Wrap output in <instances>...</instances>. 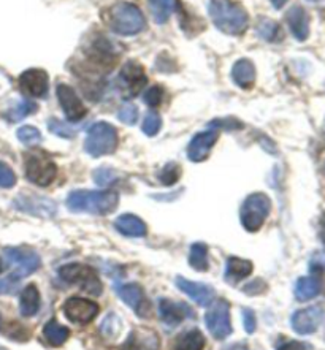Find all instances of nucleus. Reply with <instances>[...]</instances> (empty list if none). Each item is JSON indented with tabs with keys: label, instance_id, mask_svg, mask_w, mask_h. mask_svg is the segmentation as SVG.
Returning a JSON list of instances; mask_svg holds the SVG:
<instances>
[{
	"label": "nucleus",
	"instance_id": "obj_13",
	"mask_svg": "<svg viewBox=\"0 0 325 350\" xmlns=\"http://www.w3.org/2000/svg\"><path fill=\"white\" fill-rule=\"evenodd\" d=\"M57 98L64 109L65 118H67L68 121L77 122L79 119L86 116V107H84L81 100H79L77 92L73 91V88H70L68 84H59Z\"/></svg>",
	"mask_w": 325,
	"mask_h": 350
},
{
	"label": "nucleus",
	"instance_id": "obj_40",
	"mask_svg": "<svg viewBox=\"0 0 325 350\" xmlns=\"http://www.w3.org/2000/svg\"><path fill=\"white\" fill-rule=\"evenodd\" d=\"M116 176H114V172H112L109 168H100L97 172H94V181H96L99 186H108V184H112Z\"/></svg>",
	"mask_w": 325,
	"mask_h": 350
},
{
	"label": "nucleus",
	"instance_id": "obj_20",
	"mask_svg": "<svg viewBox=\"0 0 325 350\" xmlns=\"http://www.w3.org/2000/svg\"><path fill=\"white\" fill-rule=\"evenodd\" d=\"M177 286L183 293H186L187 297H191L195 303L200 304V306L207 308L213 303V298H214L213 288L205 286V284L187 281V279L184 278H177Z\"/></svg>",
	"mask_w": 325,
	"mask_h": 350
},
{
	"label": "nucleus",
	"instance_id": "obj_29",
	"mask_svg": "<svg viewBox=\"0 0 325 350\" xmlns=\"http://www.w3.org/2000/svg\"><path fill=\"white\" fill-rule=\"evenodd\" d=\"M205 336L198 329H189L177 339L174 350H203Z\"/></svg>",
	"mask_w": 325,
	"mask_h": 350
},
{
	"label": "nucleus",
	"instance_id": "obj_35",
	"mask_svg": "<svg viewBox=\"0 0 325 350\" xmlns=\"http://www.w3.org/2000/svg\"><path fill=\"white\" fill-rule=\"evenodd\" d=\"M161 126H162L161 116H159L157 113L149 111L146 114V118H144L142 129H143V132L148 135V137H154V135L159 133V130H161Z\"/></svg>",
	"mask_w": 325,
	"mask_h": 350
},
{
	"label": "nucleus",
	"instance_id": "obj_12",
	"mask_svg": "<svg viewBox=\"0 0 325 350\" xmlns=\"http://www.w3.org/2000/svg\"><path fill=\"white\" fill-rule=\"evenodd\" d=\"M14 208L19 211L29 213L32 216L42 217H53L56 214L57 208L51 200L40 197V195H21L14 200Z\"/></svg>",
	"mask_w": 325,
	"mask_h": 350
},
{
	"label": "nucleus",
	"instance_id": "obj_28",
	"mask_svg": "<svg viewBox=\"0 0 325 350\" xmlns=\"http://www.w3.org/2000/svg\"><path fill=\"white\" fill-rule=\"evenodd\" d=\"M43 336L47 338V341L51 344V346L57 347V346H62V344L67 341L70 336V332L68 328H65L64 325L59 323L56 319H51L47 325H44Z\"/></svg>",
	"mask_w": 325,
	"mask_h": 350
},
{
	"label": "nucleus",
	"instance_id": "obj_21",
	"mask_svg": "<svg viewBox=\"0 0 325 350\" xmlns=\"http://www.w3.org/2000/svg\"><path fill=\"white\" fill-rule=\"evenodd\" d=\"M286 21L289 24V29L295 38L298 42H304L309 35V16L308 13L304 12V8L300 7V5H295L291 10H289L286 14Z\"/></svg>",
	"mask_w": 325,
	"mask_h": 350
},
{
	"label": "nucleus",
	"instance_id": "obj_6",
	"mask_svg": "<svg viewBox=\"0 0 325 350\" xmlns=\"http://www.w3.org/2000/svg\"><path fill=\"white\" fill-rule=\"evenodd\" d=\"M270 211H272V200L265 193H252L244 200L239 209V219L248 232H257L267 221Z\"/></svg>",
	"mask_w": 325,
	"mask_h": 350
},
{
	"label": "nucleus",
	"instance_id": "obj_44",
	"mask_svg": "<svg viewBox=\"0 0 325 350\" xmlns=\"http://www.w3.org/2000/svg\"><path fill=\"white\" fill-rule=\"evenodd\" d=\"M270 2H272V5H273L274 8L279 10V8H283L284 5L287 3V0H270Z\"/></svg>",
	"mask_w": 325,
	"mask_h": 350
},
{
	"label": "nucleus",
	"instance_id": "obj_37",
	"mask_svg": "<svg viewBox=\"0 0 325 350\" xmlns=\"http://www.w3.org/2000/svg\"><path fill=\"white\" fill-rule=\"evenodd\" d=\"M48 127H49V130H51L54 135H57V137H62V138H72L73 135H75V130L72 127H68L67 124L61 122L56 118L49 119Z\"/></svg>",
	"mask_w": 325,
	"mask_h": 350
},
{
	"label": "nucleus",
	"instance_id": "obj_26",
	"mask_svg": "<svg viewBox=\"0 0 325 350\" xmlns=\"http://www.w3.org/2000/svg\"><path fill=\"white\" fill-rule=\"evenodd\" d=\"M321 293V281L316 276L302 278L295 284V298L298 301H309Z\"/></svg>",
	"mask_w": 325,
	"mask_h": 350
},
{
	"label": "nucleus",
	"instance_id": "obj_3",
	"mask_svg": "<svg viewBox=\"0 0 325 350\" xmlns=\"http://www.w3.org/2000/svg\"><path fill=\"white\" fill-rule=\"evenodd\" d=\"M109 29L119 35H137L146 27V19L137 5L118 2L108 13Z\"/></svg>",
	"mask_w": 325,
	"mask_h": 350
},
{
	"label": "nucleus",
	"instance_id": "obj_31",
	"mask_svg": "<svg viewBox=\"0 0 325 350\" xmlns=\"http://www.w3.org/2000/svg\"><path fill=\"white\" fill-rule=\"evenodd\" d=\"M256 32L260 38L267 40V42H276L281 37V31H279L278 23H274L273 19L268 18H260L256 26Z\"/></svg>",
	"mask_w": 325,
	"mask_h": 350
},
{
	"label": "nucleus",
	"instance_id": "obj_9",
	"mask_svg": "<svg viewBox=\"0 0 325 350\" xmlns=\"http://www.w3.org/2000/svg\"><path fill=\"white\" fill-rule=\"evenodd\" d=\"M205 323L209 329V333L214 338L226 339L232 333V322H230V306L224 299H218L213 303V306L208 309L207 316H205Z\"/></svg>",
	"mask_w": 325,
	"mask_h": 350
},
{
	"label": "nucleus",
	"instance_id": "obj_4",
	"mask_svg": "<svg viewBox=\"0 0 325 350\" xmlns=\"http://www.w3.org/2000/svg\"><path fill=\"white\" fill-rule=\"evenodd\" d=\"M118 148V132L108 122H97L89 129L84 149L89 156L102 157L113 154Z\"/></svg>",
	"mask_w": 325,
	"mask_h": 350
},
{
	"label": "nucleus",
	"instance_id": "obj_33",
	"mask_svg": "<svg viewBox=\"0 0 325 350\" xmlns=\"http://www.w3.org/2000/svg\"><path fill=\"white\" fill-rule=\"evenodd\" d=\"M18 138L23 144H27V146H34V144L42 143V133H40L38 129L32 126H23L18 130Z\"/></svg>",
	"mask_w": 325,
	"mask_h": 350
},
{
	"label": "nucleus",
	"instance_id": "obj_7",
	"mask_svg": "<svg viewBox=\"0 0 325 350\" xmlns=\"http://www.w3.org/2000/svg\"><path fill=\"white\" fill-rule=\"evenodd\" d=\"M26 162V176L37 186H49L57 174V167L51 157L42 151H31L24 156Z\"/></svg>",
	"mask_w": 325,
	"mask_h": 350
},
{
	"label": "nucleus",
	"instance_id": "obj_23",
	"mask_svg": "<svg viewBox=\"0 0 325 350\" xmlns=\"http://www.w3.org/2000/svg\"><path fill=\"white\" fill-rule=\"evenodd\" d=\"M232 78L233 83L242 89H251L254 81H256V67L248 59L235 62L232 67Z\"/></svg>",
	"mask_w": 325,
	"mask_h": 350
},
{
	"label": "nucleus",
	"instance_id": "obj_8",
	"mask_svg": "<svg viewBox=\"0 0 325 350\" xmlns=\"http://www.w3.org/2000/svg\"><path fill=\"white\" fill-rule=\"evenodd\" d=\"M7 262L12 265L13 273L10 279H23L37 271L40 267V257L34 251L19 247H7L3 251Z\"/></svg>",
	"mask_w": 325,
	"mask_h": 350
},
{
	"label": "nucleus",
	"instance_id": "obj_5",
	"mask_svg": "<svg viewBox=\"0 0 325 350\" xmlns=\"http://www.w3.org/2000/svg\"><path fill=\"white\" fill-rule=\"evenodd\" d=\"M59 276L62 281L72 286H78L92 297H99L102 293V282L91 267L81 263H68L59 269Z\"/></svg>",
	"mask_w": 325,
	"mask_h": 350
},
{
	"label": "nucleus",
	"instance_id": "obj_22",
	"mask_svg": "<svg viewBox=\"0 0 325 350\" xmlns=\"http://www.w3.org/2000/svg\"><path fill=\"white\" fill-rule=\"evenodd\" d=\"M114 227L124 237L130 238H142L148 233L146 224H144L142 219L133 216V214H122L119 216L116 221H114Z\"/></svg>",
	"mask_w": 325,
	"mask_h": 350
},
{
	"label": "nucleus",
	"instance_id": "obj_36",
	"mask_svg": "<svg viewBox=\"0 0 325 350\" xmlns=\"http://www.w3.org/2000/svg\"><path fill=\"white\" fill-rule=\"evenodd\" d=\"M119 121L127 124V126H133L138 121V109L133 103H124L118 111Z\"/></svg>",
	"mask_w": 325,
	"mask_h": 350
},
{
	"label": "nucleus",
	"instance_id": "obj_30",
	"mask_svg": "<svg viewBox=\"0 0 325 350\" xmlns=\"http://www.w3.org/2000/svg\"><path fill=\"white\" fill-rule=\"evenodd\" d=\"M189 263L197 271H207L208 269V247L203 243L192 244L189 252Z\"/></svg>",
	"mask_w": 325,
	"mask_h": 350
},
{
	"label": "nucleus",
	"instance_id": "obj_1",
	"mask_svg": "<svg viewBox=\"0 0 325 350\" xmlns=\"http://www.w3.org/2000/svg\"><path fill=\"white\" fill-rule=\"evenodd\" d=\"M213 24L227 35H242L246 32L249 16L239 3L232 0H211L208 7Z\"/></svg>",
	"mask_w": 325,
	"mask_h": 350
},
{
	"label": "nucleus",
	"instance_id": "obj_42",
	"mask_svg": "<svg viewBox=\"0 0 325 350\" xmlns=\"http://www.w3.org/2000/svg\"><path fill=\"white\" fill-rule=\"evenodd\" d=\"M278 350H307V347H304V344L298 342V341H291V342L283 344V346Z\"/></svg>",
	"mask_w": 325,
	"mask_h": 350
},
{
	"label": "nucleus",
	"instance_id": "obj_34",
	"mask_svg": "<svg viewBox=\"0 0 325 350\" xmlns=\"http://www.w3.org/2000/svg\"><path fill=\"white\" fill-rule=\"evenodd\" d=\"M179 176H181V168H179V165L168 163L165 165L161 174H159V181H161L164 186H173V184L179 179Z\"/></svg>",
	"mask_w": 325,
	"mask_h": 350
},
{
	"label": "nucleus",
	"instance_id": "obj_15",
	"mask_svg": "<svg viewBox=\"0 0 325 350\" xmlns=\"http://www.w3.org/2000/svg\"><path fill=\"white\" fill-rule=\"evenodd\" d=\"M48 75L40 68L26 70L19 77V88L31 97H44L48 92Z\"/></svg>",
	"mask_w": 325,
	"mask_h": 350
},
{
	"label": "nucleus",
	"instance_id": "obj_16",
	"mask_svg": "<svg viewBox=\"0 0 325 350\" xmlns=\"http://www.w3.org/2000/svg\"><path fill=\"white\" fill-rule=\"evenodd\" d=\"M218 142V132L214 130H208V132H202L195 135L192 138L191 144L187 148V157L192 160V162H203L207 160L209 152L214 144Z\"/></svg>",
	"mask_w": 325,
	"mask_h": 350
},
{
	"label": "nucleus",
	"instance_id": "obj_18",
	"mask_svg": "<svg viewBox=\"0 0 325 350\" xmlns=\"http://www.w3.org/2000/svg\"><path fill=\"white\" fill-rule=\"evenodd\" d=\"M116 292L119 295V298H121L129 308H132L133 311L138 312L142 317H148L146 312L149 306L146 304V299H144L142 287L137 286V284H124V286L118 287Z\"/></svg>",
	"mask_w": 325,
	"mask_h": 350
},
{
	"label": "nucleus",
	"instance_id": "obj_32",
	"mask_svg": "<svg viewBox=\"0 0 325 350\" xmlns=\"http://www.w3.org/2000/svg\"><path fill=\"white\" fill-rule=\"evenodd\" d=\"M35 111H37V103L32 102V100H21L16 107L12 108L7 113V119L10 122H19L23 121L24 118L31 116Z\"/></svg>",
	"mask_w": 325,
	"mask_h": 350
},
{
	"label": "nucleus",
	"instance_id": "obj_10",
	"mask_svg": "<svg viewBox=\"0 0 325 350\" xmlns=\"http://www.w3.org/2000/svg\"><path fill=\"white\" fill-rule=\"evenodd\" d=\"M119 83H121V86L124 91H126L127 96L133 97L142 92L143 88H146L148 78L142 65L133 61H129L124 64V67L121 70Z\"/></svg>",
	"mask_w": 325,
	"mask_h": 350
},
{
	"label": "nucleus",
	"instance_id": "obj_27",
	"mask_svg": "<svg viewBox=\"0 0 325 350\" xmlns=\"http://www.w3.org/2000/svg\"><path fill=\"white\" fill-rule=\"evenodd\" d=\"M148 5L154 21L157 24H165L178 10L179 2L178 0H148Z\"/></svg>",
	"mask_w": 325,
	"mask_h": 350
},
{
	"label": "nucleus",
	"instance_id": "obj_17",
	"mask_svg": "<svg viewBox=\"0 0 325 350\" xmlns=\"http://www.w3.org/2000/svg\"><path fill=\"white\" fill-rule=\"evenodd\" d=\"M159 312H161V320L170 327L181 323L186 317H194L195 312L187 304L174 303L170 299H161L159 301Z\"/></svg>",
	"mask_w": 325,
	"mask_h": 350
},
{
	"label": "nucleus",
	"instance_id": "obj_24",
	"mask_svg": "<svg viewBox=\"0 0 325 350\" xmlns=\"http://www.w3.org/2000/svg\"><path fill=\"white\" fill-rule=\"evenodd\" d=\"M252 273V263L248 260L230 257L226 265V279L230 284H237Z\"/></svg>",
	"mask_w": 325,
	"mask_h": 350
},
{
	"label": "nucleus",
	"instance_id": "obj_38",
	"mask_svg": "<svg viewBox=\"0 0 325 350\" xmlns=\"http://www.w3.org/2000/svg\"><path fill=\"white\" fill-rule=\"evenodd\" d=\"M16 184V176H14V172L8 167L7 163L0 162V187L10 189Z\"/></svg>",
	"mask_w": 325,
	"mask_h": 350
},
{
	"label": "nucleus",
	"instance_id": "obj_39",
	"mask_svg": "<svg viewBox=\"0 0 325 350\" xmlns=\"http://www.w3.org/2000/svg\"><path fill=\"white\" fill-rule=\"evenodd\" d=\"M162 98H164V92H162V88L161 86H151L144 94V103L149 105L151 108H156L159 105L162 103Z\"/></svg>",
	"mask_w": 325,
	"mask_h": 350
},
{
	"label": "nucleus",
	"instance_id": "obj_25",
	"mask_svg": "<svg viewBox=\"0 0 325 350\" xmlns=\"http://www.w3.org/2000/svg\"><path fill=\"white\" fill-rule=\"evenodd\" d=\"M40 292L38 288L31 284L26 288L23 290L21 293V299H19V312L24 317H32L38 312L40 309Z\"/></svg>",
	"mask_w": 325,
	"mask_h": 350
},
{
	"label": "nucleus",
	"instance_id": "obj_2",
	"mask_svg": "<svg viewBox=\"0 0 325 350\" xmlns=\"http://www.w3.org/2000/svg\"><path fill=\"white\" fill-rule=\"evenodd\" d=\"M116 192L75 191L67 197V208L72 213H88L94 216H107L118 206Z\"/></svg>",
	"mask_w": 325,
	"mask_h": 350
},
{
	"label": "nucleus",
	"instance_id": "obj_14",
	"mask_svg": "<svg viewBox=\"0 0 325 350\" xmlns=\"http://www.w3.org/2000/svg\"><path fill=\"white\" fill-rule=\"evenodd\" d=\"M324 320V309L321 306H311L297 311L292 316V328L298 334H313Z\"/></svg>",
	"mask_w": 325,
	"mask_h": 350
},
{
	"label": "nucleus",
	"instance_id": "obj_19",
	"mask_svg": "<svg viewBox=\"0 0 325 350\" xmlns=\"http://www.w3.org/2000/svg\"><path fill=\"white\" fill-rule=\"evenodd\" d=\"M121 350H159V336L153 329L137 328L129 334Z\"/></svg>",
	"mask_w": 325,
	"mask_h": 350
},
{
	"label": "nucleus",
	"instance_id": "obj_11",
	"mask_svg": "<svg viewBox=\"0 0 325 350\" xmlns=\"http://www.w3.org/2000/svg\"><path fill=\"white\" fill-rule=\"evenodd\" d=\"M64 314L73 323H89L99 314V306L84 298H70L64 304Z\"/></svg>",
	"mask_w": 325,
	"mask_h": 350
},
{
	"label": "nucleus",
	"instance_id": "obj_45",
	"mask_svg": "<svg viewBox=\"0 0 325 350\" xmlns=\"http://www.w3.org/2000/svg\"><path fill=\"white\" fill-rule=\"evenodd\" d=\"M0 350H7V349H5V347H0Z\"/></svg>",
	"mask_w": 325,
	"mask_h": 350
},
{
	"label": "nucleus",
	"instance_id": "obj_43",
	"mask_svg": "<svg viewBox=\"0 0 325 350\" xmlns=\"http://www.w3.org/2000/svg\"><path fill=\"white\" fill-rule=\"evenodd\" d=\"M319 227H321V239H322V243H324V246H325V213L322 214V217H321V221H319Z\"/></svg>",
	"mask_w": 325,
	"mask_h": 350
},
{
	"label": "nucleus",
	"instance_id": "obj_41",
	"mask_svg": "<svg viewBox=\"0 0 325 350\" xmlns=\"http://www.w3.org/2000/svg\"><path fill=\"white\" fill-rule=\"evenodd\" d=\"M243 323H244V329H246V333L256 332L257 322H256V316H254V311H251V309H243Z\"/></svg>",
	"mask_w": 325,
	"mask_h": 350
}]
</instances>
